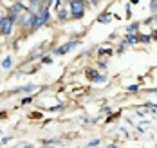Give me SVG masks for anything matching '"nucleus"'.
Instances as JSON below:
<instances>
[{
	"instance_id": "obj_5",
	"label": "nucleus",
	"mask_w": 157,
	"mask_h": 148,
	"mask_svg": "<svg viewBox=\"0 0 157 148\" xmlns=\"http://www.w3.org/2000/svg\"><path fill=\"white\" fill-rule=\"evenodd\" d=\"M98 20H99L101 24H107V22H110V20H112V15H109V13H107V15H103V17H99Z\"/></svg>"
},
{
	"instance_id": "obj_15",
	"label": "nucleus",
	"mask_w": 157,
	"mask_h": 148,
	"mask_svg": "<svg viewBox=\"0 0 157 148\" xmlns=\"http://www.w3.org/2000/svg\"><path fill=\"white\" fill-rule=\"evenodd\" d=\"M110 148H116V146H110Z\"/></svg>"
},
{
	"instance_id": "obj_9",
	"label": "nucleus",
	"mask_w": 157,
	"mask_h": 148,
	"mask_svg": "<svg viewBox=\"0 0 157 148\" xmlns=\"http://www.w3.org/2000/svg\"><path fill=\"white\" fill-rule=\"evenodd\" d=\"M58 17L62 18V20H65V18H67V13H65L63 9H60V11H58Z\"/></svg>"
},
{
	"instance_id": "obj_2",
	"label": "nucleus",
	"mask_w": 157,
	"mask_h": 148,
	"mask_svg": "<svg viewBox=\"0 0 157 148\" xmlns=\"http://www.w3.org/2000/svg\"><path fill=\"white\" fill-rule=\"evenodd\" d=\"M49 20V9L47 7H44L38 15H36V18H34V24H33V29H38V27H42L45 22Z\"/></svg>"
},
{
	"instance_id": "obj_4",
	"label": "nucleus",
	"mask_w": 157,
	"mask_h": 148,
	"mask_svg": "<svg viewBox=\"0 0 157 148\" xmlns=\"http://www.w3.org/2000/svg\"><path fill=\"white\" fill-rule=\"evenodd\" d=\"M87 76H89L90 80H94V82H107V78H105V76H98V72H94V70H89V72H87Z\"/></svg>"
},
{
	"instance_id": "obj_1",
	"label": "nucleus",
	"mask_w": 157,
	"mask_h": 148,
	"mask_svg": "<svg viewBox=\"0 0 157 148\" xmlns=\"http://www.w3.org/2000/svg\"><path fill=\"white\" fill-rule=\"evenodd\" d=\"M69 7H71L72 18H81L83 13H85V4H83V0H71Z\"/></svg>"
},
{
	"instance_id": "obj_13",
	"label": "nucleus",
	"mask_w": 157,
	"mask_h": 148,
	"mask_svg": "<svg viewBox=\"0 0 157 148\" xmlns=\"http://www.w3.org/2000/svg\"><path fill=\"white\" fill-rule=\"evenodd\" d=\"M89 2H90L92 6H96V4H98V0H89Z\"/></svg>"
},
{
	"instance_id": "obj_11",
	"label": "nucleus",
	"mask_w": 157,
	"mask_h": 148,
	"mask_svg": "<svg viewBox=\"0 0 157 148\" xmlns=\"http://www.w3.org/2000/svg\"><path fill=\"white\" fill-rule=\"evenodd\" d=\"M22 90H25V92H31V90H34V87H33V85H29V87H24Z\"/></svg>"
},
{
	"instance_id": "obj_8",
	"label": "nucleus",
	"mask_w": 157,
	"mask_h": 148,
	"mask_svg": "<svg viewBox=\"0 0 157 148\" xmlns=\"http://www.w3.org/2000/svg\"><path fill=\"white\" fill-rule=\"evenodd\" d=\"M128 42H130V44H137V38H136L134 34H128Z\"/></svg>"
},
{
	"instance_id": "obj_14",
	"label": "nucleus",
	"mask_w": 157,
	"mask_h": 148,
	"mask_svg": "<svg viewBox=\"0 0 157 148\" xmlns=\"http://www.w3.org/2000/svg\"><path fill=\"white\" fill-rule=\"evenodd\" d=\"M132 4H137V0H132Z\"/></svg>"
},
{
	"instance_id": "obj_12",
	"label": "nucleus",
	"mask_w": 157,
	"mask_h": 148,
	"mask_svg": "<svg viewBox=\"0 0 157 148\" xmlns=\"http://www.w3.org/2000/svg\"><path fill=\"white\" fill-rule=\"evenodd\" d=\"M42 2H45L47 6H49V4H52V0H42Z\"/></svg>"
},
{
	"instance_id": "obj_7",
	"label": "nucleus",
	"mask_w": 157,
	"mask_h": 148,
	"mask_svg": "<svg viewBox=\"0 0 157 148\" xmlns=\"http://www.w3.org/2000/svg\"><path fill=\"white\" fill-rule=\"evenodd\" d=\"M136 29H137V24H132V25L128 27V33H130V34H134V33H136Z\"/></svg>"
},
{
	"instance_id": "obj_10",
	"label": "nucleus",
	"mask_w": 157,
	"mask_h": 148,
	"mask_svg": "<svg viewBox=\"0 0 157 148\" xmlns=\"http://www.w3.org/2000/svg\"><path fill=\"white\" fill-rule=\"evenodd\" d=\"M150 9H152V11H157V0H152V4H150Z\"/></svg>"
},
{
	"instance_id": "obj_3",
	"label": "nucleus",
	"mask_w": 157,
	"mask_h": 148,
	"mask_svg": "<svg viewBox=\"0 0 157 148\" xmlns=\"http://www.w3.org/2000/svg\"><path fill=\"white\" fill-rule=\"evenodd\" d=\"M78 45V42H69V44H65V47H62V49H56L54 52H58V54H63V52H67V51L74 49Z\"/></svg>"
},
{
	"instance_id": "obj_6",
	"label": "nucleus",
	"mask_w": 157,
	"mask_h": 148,
	"mask_svg": "<svg viewBox=\"0 0 157 148\" xmlns=\"http://www.w3.org/2000/svg\"><path fill=\"white\" fill-rule=\"evenodd\" d=\"M2 67H4V69H9V67H11V58H6L4 63H2Z\"/></svg>"
}]
</instances>
